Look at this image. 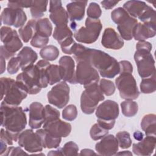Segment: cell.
Instances as JSON below:
<instances>
[{
  "label": "cell",
  "mask_w": 156,
  "mask_h": 156,
  "mask_svg": "<svg viewBox=\"0 0 156 156\" xmlns=\"http://www.w3.org/2000/svg\"><path fill=\"white\" fill-rule=\"evenodd\" d=\"M87 16L88 18L97 20L101 16L102 14V10L100 6L96 2L90 3L87 9Z\"/></svg>",
  "instance_id": "60d3db41"
},
{
  "label": "cell",
  "mask_w": 156,
  "mask_h": 156,
  "mask_svg": "<svg viewBox=\"0 0 156 156\" xmlns=\"http://www.w3.org/2000/svg\"><path fill=\"white\" fill-rule=\"evenodd\" d=\"M132 155L131 152H130L129 151H123L122 152H119V153H116V155Z\"/></svg>",
  "instance_id": "680465c9"
},
{
  "label": "cell",
  "mask_w": 156,
  "mask_h": 156,
  "mask_svg": "<svg viewBox=\"0 0 156 156\" xmlns=\"http://www.w3.org/2000/svg\"><path fill=\"white\" fill-rule=\"evenodd\" d=\"M116 138L118 141L119 146L122 149H127L131 146L132 140L129 132L126 131L119 132L116 133Z\"/></svg>",
  "instance_id": "74e56055"
},
{
  "label": "cell",
  "mask_w": 156,
  "mask_h": 156,
  "mask_svg": "<svg viewBox=\"0 0 156 156\" xmlns=\"http://www.w3.org/2000/svg\"><path fill=\"white\" fill-rule=\"evenodd\" d=\"M32 1H9L7 3L8 7L13 9H23L31 7Z\"/></svg>",
  "instance_id": "bcb514c9"
},
{
  "label": "cell",
  "mask_w": 156,
  "mask_h": 156,
  "mask_svg": "<svg viewBox=\"0 0 156 156\" xmlns=\"http://www.w3.org/2000/svg\"><path fill=\"white\" fill-rule=\"evenodd\" d=\"M104 98L98 83L85 88L80 97L82 111L87 115L92 114L96 108L99 102L104 100Z\"/></svg>",
  "instance_id": "52a82bcc"
},
{
  "label": "cell",
  "mask_w": 156,
  "mask_h": 156,
  "mask_svg": "<svg viewBox=\"0 0 156 156\" xmlns=\"http://www.w3.org/2000/svg\"><path fill=\"white\" fill-rule=\"evenodd\" d=\"M1 100L4 98L5 103L12 106H18L28 94L16 81L9 77L1 78Z\"/></svg>",
  "instance_id": "277c9868"
},
{
  "label": "cell",
  "mask_w": 156,
  "mask_h": 156,
  "mask_svg": "<svg viewBox=\"0 0 156 156\" xmlns=\"http://www.w3.org/2000/svg\"><path fill=\"white\" fill-rule=\"evenodd\" d=\"M1 74H2L5 69V58L2 55H1Z\"/></svg>",
  "instance_id": "6f0895ef"
},
{
  "label": "cell",
  "mask_w": 156,
  "mask_h": 156,
  "mask_svg": "<svg viewBox=\"0 0 156 156\" xmlns=\"http://www.w3.org/2000/svg\"><path fill=\"white\" fill-rule=\"evenodd\" d=\"M133 137L135 140L138 141H141L143 138V134L140 131H136L133 133Z\"/></svg>",
  "instance_id": "11a10c76"
},
{
  "label": "cell",
  "mask_w": 156,
  "mask_h": 156,
  "mask_svg": "<svg viewBox=\"0 0 156 156\" xmlns=\"http://www.w3.org/2000/svg\"><path fill=\"white\" fill-rule=\"evenodd\" d=\"M138 21L136 18L130 16L129 15L121 20L117 24V29L122 39L130 40L133 38L134 29Z\"/></svg>",
  "instance_id": "7402d4cb"
},
{
  "label": "cell",
  "mask_w": 156,
  "mask_h": 156,
  "mask_svg": "<svg viewBox=\"0 0 156 156\" xmlns=\"http://www.w3.org/2000/svg\"><path fill=\"white\" fill-rule=\"evenodd\" d=\"M118 115V104L112 100H107L101 104L98 107L96 112L98 119L107 122L115 121Z\"/></svg>",
  "instance_id": "5bb4252c"
},
{
  "label": "cell",
  "mask_w": 156,
  "mask_h": 156,
  "mask_svg": "<svg viewBox=\"0 0 156 156\" xmlns=\"http://www.w3.org/2000/svg\"><path fill=\"white\" fill-rule=\"evenodd\" d=\"M43 129L54 137H66L71 133V125L57 118L45 121Z\"/></svg>",
  "instance_id": "9a60e30c"
},
{
  "label": "cell",
  "mask_w": 156,
  "mask_h": 156,
  "mask_svg": "<svg viewBox=\"0 0 156 156\" xmlns=\"http://www.w3.org/2000/svg\"><path fill=\"white\" fill-rule=\"evenodd\" d=\"M145 2L141 1H128L123 5V9L130 16L135 18H139L149 7Z\"/></svg>",
  "instance_id": "484cf974"
},
{
  "label": "cell",
  "mask_w": 156,
  "mask_h": 156,
  "mask_svg": "<svg viewBox=\"0 0 156 156\" xmlns=\"http://www.w3.org/2000/svg\"><path fill=\"white\" fill-rule=\"evenodd\" d=\"M141 127L145 132L146 135L155 136L156 133V116L154 114L145 115L141 122Z\"/></svg>",
  "instance_id": "83f0119b"
},
{
  "label": "cell",
  "mask_w": 156,
  "mask_h": 156,
  "mask_svg": "<svg viewBox=\"0 0 156 156\" xmlns=\"http://www.w3.org/2000/svg\"><path fill=\"white\" fill-rule=\"evenodd\" d=\"M108 130L105 129L98 122L94 124L90 129V135L91 138L94 141L102 139L104 136L107 135Z\"/></svg>",
  "instance_id": "8d00e7d4"
},
{
  "label": "cell",
  "mask_w": 156,
  "mask_h": 156,
  "mask_svg": "<svg viewBox=\"0 0 156 156\" xmlns=\"http://www.w3.org/2000/svg\"><path fill=\"white\" fill-rule=\"evenodd\" d=\"M59 69L62 79L71 84H76L75 79V63L69 56H62L59 60Z\"/></svg>",
  "instance_id": "ac0fdd59"
},
{
  "label": "cell",
  "mask_w": 156,
  "mask_h": 156,
  "mask_svg": "<svg viewBox=\"0 0 156 156\" xmlns=\"http://www.w3.org/2000/svg\"><path fill=\"white\" fill-rule=\"evenodd\" d=\"M1 126L4 127L16 141L20 133L27 124L26 113L22 107L7 104L4 101L1 104Z\"/></svg>",
  "instance_id": "3957f363"
},
{
  "label": "cell",
  "mask_w": 156,
  "mask_h": 156,
  "mask_svg": "<svg viewBox=\"0 0 156 156\" xmlns=\"http://www.w3.org/2000/svg\"><path fill=\"white\" fill-rule=\"evenodd\" d=\"M118 146L117 138L110 134L104 136L101 141L96 144L95 149L101 155H114L118 151Z\"/></svg>",
  "instance_id": "e0dca14e"
},
{
  "label": "cell",
  "mask_w": 156,
  "mask_h": 156,
  "mask_svg": "<svg viewBox=\"0 0 156 156\" xmlns=\"http://www.w3.org/2000/svg\"><path fill=\"white\" fill-rule=\"evenodd\" d=\"M87 4V1H75L67 4V13L71 22L80 21L83 19Z\"/></svg>",
  "instance_id": "603a6c76"
},
{
  "label": "cell",
  "mask_w": 156,
  "mask_h": 156,
  "mask_svg": "<svg viewBox=\"0 0 156 156\" xmlns=\"http://www.w3.org/2000/svg\"><path fill=\"white\" fill-rule=\"evenodd\" d=\"M1 39L4 43L1 46V55L5 59L13 57L23 46L17 32L9 27L3 26L1 28Z\"/></svg>",
  "instance_id": "5b68a950"
},
{
  "label": "cell",
  "mask_w": 156,
  "mask_h": 156,
  "mask_svg": "<svg viewBox=\"0 0 156 156\" xmlns=\"http://www.w3.org/2000/svg\"><path fill=\"white\" fill-rule=\"evenodd\" d=\"M18 143L29 152H41L43 148L40 136L31 129H26L20 133Z\"/></svg>",
  "instance_id": "7c38bea8"
},
{
  "label": "cell",
  "mask_w": 156,
  "mask_h": 156,
  "mask_svg": "<svg viewBox=\"0 0 156 156\" xmlns=\"http://www.w3.org/2000/svg\"><path fill=\"white\" fill-rule=\"evenodd\" d=\"M155 136L147 135L137 143L133 144L132 151L137 155H151L155 147Z\"/></svg>",
  "instance_id": "44dd1931"
},
{
  "label": "cell",
  "mask_w": 156,
  "mask_h": 156,
  "mask_svg": "<svg viewBox=\"0 0 156 156\" xmlns=\"http://www.w3.org/2000/svg\"><path fill=\"white\" fill-rule=\"evenodd\" d=\"M40 137L42 146L44 148H57L59 146L62 138H56L51 135L45 129H39L36 131Z\"/></svg>",
  "instance_id": "4316f807"
},
{
  "label": "cell",
  "mask_w": 156,
  "mask_h": 156,
  "mask_svg": "<svg viewBox=\"0 0 156 156\" xmlns=\"http://www.w3.org/2000/svg\"><path fill=\"white\" fill-rule=\"evenodd\" d=\"M48 102L54 106L62 108L69 100V87L65 82H61L54 86L48 93Z\"/></svg>",
  "instance_id": "8fae6325"
},
{
  "label": "cell",
  "mask_w": 156,
  "mask_h": 156,
  "mask_svg": "<svg viewBox=\"0 0 156 156\" xmlns=\"http://www.w3.org/2000/svg\"><path fill=\"white\" fill-rule=\"evenodd\" d=\"M36 22L37 21L35 20H30L25 26L19 29L18 32L20 36L24 43H27L34 35L35 33Z\"/></svg>",
  "instance_id": "f1b7e54d"
},
{
  "label": "cell",
  "mask_w": 156,
  "mask_h": 156,
  "mask_svg": "<svg viewBox=\"0 0 156 156\" xmlns=\"http://www.w3.org/2000/svg\"><path fill=\"white\" fill-rule=\"evenodd\" d=\"M40 55L43 60L54 61L59 55L58 49L53 45H48L43 47L40 51Z\"/></svg>",
  "instance_id": "836d02e7"
},
{
  "label": "cell",
  "mask_w": 156,
  "mask_h": 156,
  "mask_svg": "<svg viewBox=\"0 0 156 156\" xmlns=\"http://www.w3.org/2000/svg\"><path fill=\"white\" fill-rule=\"evenodd\" d=\"M52 26L48 18H44L37 21L35 27L36 34L49 38L52 34Z\"/></svg>",
  "instance_id": "f546056e"
},
{
  "label": "cell",
  "mask_w": 156,
  "mask_h": 156,
  "mask_svg": "<svg viewBox=\"0 0 156 156\" xmlns=\"http://www.w3.org/2000/svg\"><path fill=\"white\" fill-rule=\"evenodd\" d=\"M101 44L107 49L116 50L122 48L124 43L123 39L117 34L113 28L107 27L104 31Z\"/></svg>",
  "instance_id": "d6986e66"
},
{
  "label": "cell",
  "mask_w": 156,
  "mask_h": 156,
  "mask_svg": "<svg viewBox=\"0 0 156 156\" xmlns=\"http://www.w3.org/2000/svg\"><path fill=\"white\" fill-rule=\"evenodd\" d=\"M140 87L141 93L144 94L154 93L156 90L155 73L149 77L143 78Z\"/></svg>",
  "instance_id": "d6a6232c"
},
{
  "label": "cell",
  "mask_w": 156,
  "mask_h": 156,
  "mask_svg": "<svg viewBox=\"0 0 156 156\" xmlns=\"http://www.w3.org/2000/svg\"><path fill=\"white\" fill-rule=\"evenodd\" d=\"M136 51L151 52L152 50V44L146 41H139L136 44Z\"/></svg>",
  "instance_id": "816d5d0a"
},
{
  "label": "cell",
  "mask_w": 156,
  "mask_h": 156,
  "mask_svg": "<svg viewBox=\"0 0 156 156\" xmlns=\"http://www.w3.org/2000/svg\"><path fill=\"white\" fill-rule=\"evenodd\" d=\"M155 34L156 26L138 23L134 29L133 37L135 40L143 41L154 37Z\"/></svg>",
  "instance_id": "cb8c5ba5"
},
{
  "label": "cell",
  "mask_w": 156,
  "mask_h": 156,
  "mask_svg": "<svg viewBox=\"0 0 156 156\" xmlns=\"http://www.w3.org/2000/svg\"><path fill=\"white\" fill-rule=\"evenodd\" d=\"M20 68V63L18 57H13L9 61L7 65V71L10 74L16 73Z\"/></svg>",
  "instance_id": "7dc6e473"
},
{
  "label": "cell",
  "mask_w": 156,
  "mask_h": 156,
  "mask_svg": "<svg viewBox=\"0 0 156 156\" xmlns=\"http://www.w3.org/2000/svg\"><path fill=\"white\" fill-rule=\"evenodd\" d=\"M49 18L56 26H66L68 22L67 11L62 7L60 1H49Z\"/></svg>",
  "instance_id": "2e32d148"
},
{
  "label": "cell",
  "mask_w": 156,
  "mask_h": 156,
  "mask_svg": "<svg viewBox=\"0 0 156 156\" xmlns=\"http://www.w3.org/2000/svg\"><path fill=\"white\" fill-rule=\"evenodd\" d=\"M60 112L56 108L51 107L49 105H46L44 107V122L52 119L59 118Z\"/></svg>",
  "instance_id": "f6af8a7d"
},
{
  "label": "cell",
  "mask_w": 156,
  "mask_h": 156,
  "mask_svg": "<svg viewBox=\"0 0 156 156\" xmlns=\"http://www.w3.org/2000/svg\"><path fill=\"white\" fill-rule=\"evenodd\" d=\"M49 42V38L35 33L30 41V44L34 48H40L46 46Z\"/></svg>",
  "instance_id": "7bdbcfd3"
},
{
  "label": "cell",
  "mask_w": 156,
  "mask_h": 156,
  "mask_svg": "<svg viewBox=\"0 0 156 156\" xmlns=\"http://www.w3.org/2000/svg\"><path fill=\"white\" fill-rule=\"evenodd\" d=\"M48 155H63V153H62V149H58L56 151H50Z\"/></svg>",
  "instance_id": "9f6ffc18"
},
{
  "label": "cell",
  "mask_w": 156,
  "mask_h": 156,
  "mask_svg": "<svg viewBox=\"0 0 156 156\" xmlns=\"http://www.w3.org/2000/svg\"><path fill=\"white\" fill-rule=\"evenodd\" d=\"M73 57L76 62L82 60H88L102 77L111 79L119 73V62L102 51L88 48L79 44Z\"/></svg>",
  "instance_id": "6da1fadb"
},
{
  "label": "cell",
  "mask_w": 156,
  "mask_h": 156,
  "mask_svg": "<svg viewBox=\"0 0 156 156\" xmlns=\"http://www.w3.org/2000/svg\"><path fill=\"white\" fill-rule=\"evenodd\" d=\"M63 155H78L79 147L76 143L70 141L65 144L62 148Z\"/></svg>",
  "instance_id": "b9f144b4"
},
{
  "label": "cell",
  "mask_w": 156,
  "mask_h": 156,
  "mask_svg": "<svg viewBox=\"0 0 156 156\" xmlns=\"http://www.w3.org/2000/svg\"><path fill=\"white\" fill-rule=\"evenodd\" d=\"M77 116V110L76 107L73 104L66 106L62 112V118L69 121L74 120Z\"/></svg>",
  "instance_id": "ab89813d"
},
{
  "label": "cell",
  "mask_w": 156,
  "mask_h": 156,
  "mask_svg": "<svg viewBox=\"0 0 156 156\" xmlns=\"http://www.w3.org/2000/svg\"><path fill=\"white\" fill-rule=\"evenodd\" d=\"M1 141H4L8 145H12L13 138L11 134L4 129H1Z\"/></svg>",
  "instance_id": "f907efd6"
},
{
  "label": "cell",
  "mask_w": 156,
  "mask_h": 156,
  "mask_svg": "<svg viewBox=\"0 0 156 156\" xmlns=\"http://www.w3.org/2000/svg\"><path fill=\"white\" fill-rule=\"evenodd\" d=\"M1 20L4 24L18 28L24 25L27 16L22 9L7 7L1 13Z\"/></svg>",
  "instance_id": "4fadbf2b"
},
{
  "label": "cell",
  "mask_w": 156,
  "mask_h": 156,
  "mask_svg": "<svg viewBox=\"0 0 156 156\" xmlns=\"http://www.w3.org/2000/svg\"><path fill=\"white\" fill-rule=\"evenodd\" d=\"M27 154V153L25 152L20 147H10L7 149L6 151L2 155H23Z\"/></svg>",
  "instance_id": "c3c4849f"
},
{
  "label": "cell",
  "mask_w": 156,
  "mask_h": 156,
  "mask_svg": "<svg viewBox=\"0 0 156 156\" xmlns=\"http://www.w3.org/2000/svg\"><path fill=\"white\" fill-rule=\"evenodd\" d=\"M85 26L81 27L74 34V37L80 43L91 44L98 40L102 25L100 20H94L88 17L85 20Z\"/></svg>",
  "instance_id": "8992f818"
},
{
  "label": "cell",
  "mask_w": 156,
  "mask_h": 156,
  "mask_svg": "<svg viewBox=\"0 0 156 156\" xmlns=\"http://www.w3.org/2000/svg\"><path fill=\"white\" fill-rule=\"evenodd\" d=\"M77 43L74 41L73 37H70L60 44L62 51L67 54H73Z\"/></svg>",
  "instance_id": "ee69618b"
},
{
  "label": "cell",
  "mask_w": 156,
  "mask_h": 156,
  "mask_svg": "<svg viewBox=\"0 0 156 156\" xmlns=\"http://www.w3.org/2000/svg\"><path fill=\"white\" fill-rule=\"evenodd\" d=\"M50 63L45 60H39L23 71L16 77V81L29 94L38 93L41 88H46L49 84L46 68Z\"/></svg>",
  "instance_id": "7a4b0ae2"
},
{
  "label": "cell",
  "mask_w": 156,
  "mask_h": 156,
  "mask_svg": "<svg viewBox=\"0 0 156 156\" xmlns=\"http://www.w3.org/2000/svg\"><path fill=\"white\" fill-rule=\"evenodd\" d=\"M73 34L71 29L66 26H56L53 33V38L60 44L66 39L73 37Z\"/></svg>",
  "instance_id": "4dcf8cb0"
},
{
  "label": "cell",
  "mask_w": 156,
  "mask_h": 156,
  "mask_svg": "<svg viewBox=\"0 0 156 156\" xmlns=\"http://www.w3.org/2000/svg\"><path fill=\"white\" fill-rule=\"evenodd\" d=\"M47 74L48 77L49 84L52 85L58 82L62 79L59 66L57 65L50 64L46 68Z\"/></svg>",
  "instance_id": "d590c367"
},
{
  "label": "cell",
  "mask_w": 156,
  "mask_h": 156,
  "mask_svg": "<svg viewBox=\"0 0 156 156\" xmlns=\"http://www.w3.org/2000/svg\"><path fill=\"white\" fill-rule=\"evenodd\" d=\"M75 79L77 83L83 85L87 88L93 84L98 83L99 75L98 71L87 60L77 62Z\"/></svg>",
  "instance_id": "9c48e42d"
},
{
  "label": "cell",
  "mask_w": 156,
  "mask_h": 156,
  "mask_svg": "<svg viewBox=\"0 0 156 156\" xmlns=\"http://www.w3.org/2000/svg\"><path fill=\"white\" fill-rule=\"evenodd\" d=\"M48 1H32V6L30 7V13L33 18H40L44 15V13L46 11Z\"/></svg>",
  "instance_id": "1f68e13d"
},
{
  "label": "cell",
  "mask_w": 156,
  "mask_h": 156,
  "mask_svg": "<svg viewBox=\"0 0 156 156\" xmlns=\"http://www.w3.org/2000/svg\"><path fill=\"white\" fill-rule=\"evenodd\" d=\"M119 73H132L133 72V66L130 62L127 60H122L119 62Z\"/></svg>",
  "instance_id": "681fc988"
},
{
  "label": "cell",
  "mask_w": 156,
  "mask_h": 156,
  "mask_svg": "<svg viewBox=\"0 0 156 156\" xmlns=\"http://www.w3.org/2000/svg\"><path fill=\"white\" fill-rule=\"evenodd\" d=\"M115 84L121 98L124 99L134 100L140 95L136 80L132 73H121L115 79Z\"/></svg>",
  "instance_id": "ba28073f"
},
{
  "label": "cell",
  "mask_w": 156,
  "mask_h": 156,
  "mask_svg": "<svg viewBox=\"0 0 156 156\" xmlns=\"http://www.w3.org/2000/svg\"><path fill=\"white\" fill-rule=\"evenodd\" d=\"M80 155H97L93 150L90 149H84L80 151Z\"/></svg>",
  "instance_id": "db71d44e"
},
{
  "label": "cell",
  "mask_w": 156,
  "mask_h": 156,
  "mask_svg": "<svg viewBox=\"0 0 156 156\" xmlns=\"http://www.w3.org/2000/svg\"><path fill=\"white\" fill-rule=\"evenodd\" d=\"M133 57L141 78L149 77L155 73V60L151 52L136 51Z\"/></svg>",
  "instance_id": "30bf717a"
},
{
  "label": "cell",
  "mask_w": 156,
  "mask_h": 156,
  "mask_svg": "<svg viewBox=\"0 0 156 156\" xmlns=\"http://www.w3.org/2000/svg\"><path fill=\"white\" fill-rule=\"evenodd\" d=\"M119 1H108V0H105V1H102L101 2V4H102V6L105 9H111L113 7H114Z\"/></svg>",
  "instance_id": "f5cc1de1"
},
{
  "label": "cell",
  "mask_w": 156,
  "mask_h": 156,
  "mask_svg": "<svg viewBox=\"0 0 156 156\" xmlns=\"http://www.w3.org/2000/svg\"><path fill=\"white\" fill-rule=\"evenodd\" d=\"M44 122V107L38 102H32L29 106V126L32 129L40 128Z\"/></svg>",
  "instance_id": "ffe728a7"
},
{
  "label": "cell",
  "mask_w": 156,
  "mask_h": 156,
  "mask_svg": "<svg viewBox=\"0 0 156 156\" xmlns=\"http://www.w3.org/2000/svg\"><path fill=\"white\" fill-rule=\"evenodd\" d=\"M17 57L22 71L34 65L37 60L38 55L35 51L29 46L24 47L18 54Z\"/></svg>",
  "instance_id": "d4e9b609"
},
{
  "label": "cell",
  "mask_w": 156,
  "mask_h": 156,
  "mask_svg": "<svg viewBox=\"0 0 156 156\" xmlns=\"http://www.w3.org/2000/svg\"><path fill=\"white\" fill-rule=\"evenodd\" d=\"M121 111L122 114L127 117L135 116L138 110L137 103L132 100H126L121 103Z\"/></svg>",
  "instance_id": "e575fe53"
},
{
  "label": "cell",
  "mask_w": 156,
  "mask_h": 156,
  "mask_svg": "<svg viewBox=\"0 0 156 156\" xmlns=\"http://www.w3.org/2000/svg\"><path fill=\"white\" fill-rule=\"evenodd\" d=\"M99 87L102 93L108 96H112L115 91V84L110 80L102 79L99 82Z\"/></svg>",
  "instance_id": "f35d334b"
}]
</instances>
